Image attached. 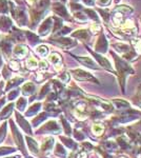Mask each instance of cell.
<instances>
[{"instance_id": "cell-1", "label": "cell", "mask_w": 141, "mask_h": 158, "mask_svg": "<svg viewBox=\"0 0 141 158\" xmlns=\"http://www.w3.org/2000/svg\"><path fill=\"white\" fill-rule=\"evenodd\" d=\"M112 55L114 56L115 62H116V65H117V70H118V72H119V74H120V77H121V78H120V81H121L122 85H123L125 75H127V74H130V73H134V71H133V69L131 68L130 65L125 62V61L120 59V58L118 57L116 54H114V53L112 52ZM121 82H120V83H121Z\"/></svg>"}, {"instance_id": "cell-2", "label": "cell", "mask_w": 141, "mask_h": 158, "mask_svg": "<svg viewBox=\"0 0 141 158\" xmlns=\"http://www.w3.org/2000/svg\"><path fill=\"white\" fill-rule=\"evenodd\" d=\"M53 22H54L53 17H48V18H45L43 20V22L40 24L39 29H38L39 35H41V36H47L48 33L51 32V30H52L53 24H54Z\"/></svg>"}, {"instance_id": "cell-3", "label": "cell", "mask_w": 141, "mask_h": 158, "mask_svg": "<svg viewBox=\"0 0 141 158\" xmlns=\"http://www.w3.org/2000/svg\"><path fill=\"white\" fill-rule=\"evenodd\" d=\"M72 73L74 74L75 78L78 79V80H91V81H94V82H98V80H97L96 78L93 77L91 74L85 72V71H83V70H79V69H77V70H72Z\"/></svg>"}, {"instance_id": "cell-4", "label": "cell", "mask_w": 141, "mask_h": 158, "mask_svg": "<svg viewBox=\"0 0 141 158\" xmlns=\"http://www.w3.org/2000/svg\"><path fill=\"white\" fill-rule=\"evenodd\" d=\"M107 48H109V43H107L106 38L103 34H101L97 40L96 44H95V51L98 53H106Z\"/></svg>"}, {"instance_id": "cell-5", "label": "cell", "mask_w": 141, "mask_h": 158, "mask_svg": "<svg viewBox=\"0 0 141 158\" xmlns=\"http://www.w3.org/2000/svg\"><path fill=\"white\" fill-rule=\"evenodd\" d=\"M53 11L55 14H57L58 16L62 17L64 19H70V15H68V12L66 10V7L63 6L62 3H59V2H55L53 4Z\"/></svg>"}, {"instance_id": "cell-6", "label": "cell", "mask_w": 141, "mask_h": 158, "mask_svg": "<svg viewBox=\"0 0 141 158\" xmlns=\"http://www.w3.org/2000/svg\"><path fill=\"white\" fill-rule=\"evenodd\" d=\"M54 43H56L57 45L61 48H72L74 45H76V42L71 38H59V39H54Z\"/></svg>"}, {"instance_id": "cell-7", "label": "cell", "mask_w": 141, "mask_h": 158, "mask_svg": "<svg viewBox=\"0 0 141 158\" xmlns=\"http://www.w3.org/2000/svg\"><path fill=\"white\" fill-rule=\"evenodd\" d=\"M27 48L25 45H22V44H19V45H16L13 50V54H14L15 57L17 58H23L25 57V55L27 54Z\"/></svg>"}, {"instance_id": "cell-8", "label": "cell", "mask_w": 141, "mask_h": 158, "mask_svg": "<svg viewBox=\"0 0 141 158\" xmlns=\"http://www.w3.org/2000/svg\"><path fill=\"white\" fill-rule=\"evenodd\" d=\"M75 58L79 61V62L82 63L83 65H85V67L94 69V70L97 69V64L94 62V60L92 59L91 57H77V56H75Z\"/></svg>"}, {"instance_id": "cell-9", "label": "cell", "mask_w": 141, "mask_h": 158, "mask_svg": "<svg viewBox=\"0 0 141 158\" xmlns=\"http://www.w3.org/2000/svg\"><path fill=\"white\" fill-rule=\"evenodd\" d=\"M12 25V20L6 16V15H2L0 17V30L6 31L10 29V27Z\"/></svg>"}, {"instance_id": "cell-10", "label": "cell", "mask_w": 141, "mask_h": 158, "mask_svg": "<svg viewBox=\"0 0 141 158\" xmlns=\"http://www.w3.org/2000/svg\"><path fill=\"white\" fill-rule=\"evenodd\" d=\"M93 55L95 56V58H96V59L99 61L100 65L104 67L106 69H107V70H111V71H112L111 62H110V61L107 60L106 58H104L103 56H101V55H99V54H95V53H93Z\"/></svg>"}, {"instance_id": "cell-11", "label": "cell", "mask_w": 141, "mask_h": 158, "mask_svg": "<svg viewBox=\"0 0 141 158\" xmlns=\"http://www.w3.org/2000/svg\"><path fill=\"white\" fill-rule=\"evenodd\" d=\"M72 36L78 38V39H81V40H89V32L86 30L76 31V32H74L73 34H72Z\"/></svg>"}, {"instance_id": "cell-12", "label": "cell", "mask_w": 141, "mask_h": 158, "mask_svg": "<svg viewBox=\"0 0 141 158\" xmlns=\"http://www.w3.org/2000/svg\"><path fill=\"white\" fill-rule=\"evenodd\" d=\"M85 13L88 14V18H92L94 20V21H96L97 23H100V18L98 16V14H97L96 12L94 11V10H91V9H86L85 10Z\"/></svg>"}, {"instance_id": "cell-13", "label": "cell", "mask_w": 141, "mask_h": 158, "mask_svg": "<svg viewBox=\"0 0 141 158\" xmlns=\"http://www.w3.org/2000/svg\"><path fill=\"white\" fill-rule=\"evenodd\" d=\"M9 13V2L6 0H0V14L6 15Z\"/></svg>"}, {"instance_id": "cell-14", "label": "cell", "mask_w": 141, "mask_h": 158, "mask_svg": "<svg viewBox=\"0 0 141 158\" xmlns=\"http://www.w3.org/2000/svg\"><path fill=\"white\" fill-rule=\"evenodd\" d=\"M48 60H50L53 64L58 65L59 62L61 61V56L59 55L58 53H52V54L50 55V57H48Z\"/></svg>"}, {"instance_id": "cell-15", "label": "cell", "mask_w": 141, "mask_h": 158, "mask_svg": "<svg viewBox=\"0 0 141 158\" xmlns=\"http://www.w3.org/2000/svg\"><path fill=\"white\" fill-rule=\"evenodd\" d=\"M37 67H38V62H37V60H36V58L30 57L29 59L27 60V68L29 69V70H35Z\"/></svg>"}, {"instance_id": "cell-16", "label": "cell", "mask_w": 141, "mask_h": 158, "mask_svg": "<svg viewBox=\"0 0 141 158\" xmlns=\"http://www.w3.org/2000/svg\"><path fill=\"white\" fill-rule=\"evenodd\" d=\"M36 53L41 57H45L48 54V49L45 45H39V47L36 48Z\"/></svg>"}, {"instance_id": "cell-17", "label": "cell", "mask_w": 141, "mask_h": 158, "mask_svg": "<svg viewBox=\"0 0 141 158\" xmlns=\"http://www.w3.org/2000/svg\"><path fill=\"white\" fill-rule=\"evenodd\" d=\"M115 48H119V49H117L119 52H121V53H127V52H130V45H127V44H124V43H116V44L114 45Z\"/></svg>"}, {"instance_id": "cell-18", "label": "cell", "mask_w": 141, "mask_h": 158, "mask_svg": "<svg viewBox=\"0 0 141 158\" xmlns=\"http://www.w3.org/2000/svg\"><path fill=\"white\" fill-rule=\"evenodd\" d=\"M74 17H75V18L78 20V21H80V22H84V21H86V20H88V16L82 14V13H80V12L75 13V14H74Z\"/></svg>"}, {"instance_id": "cell-19", "label": "cell", "mask_w": 141, "mask_h": 158, "mask_svg": "<svg viewBox=\"0 0 141 158\" xmlns=\"http://www.w3.org/2000/svg\"><path fill=\"white\" fill-rule=\"evenodd\" d=\"M114 102H115V104H116V106H117L118 109H120V108H127V106H129V103H127L126 101L120 100V99H116Z\"/></svg>"}, {"instance_id": "cell-20", "label": "cell", "mask_w": 141, "mask_h": 158, "mask_svg": "<svg viewBox=\"0 0 141 158\" xmlns=\"http://www.w3.org/2000/svg\"><path fill=\"white\" fill-rule=\"evenodd\" d=\"M111 2H112V0H97L96 1V3L98 4L99 6H110L111 4Z\"/></svg>"}, {"instance_id": "cell-21", "label": "cell", "mask_w": 141, "mask_h": 158, "mask_svg": "<svg viewBox=\"0 0 141 158\" xmlns=\"http://www.w3.org/2000/svg\"><path fill=\"white\" fill-rule=\"evenodd\" d=\"M133 44H134L136 51L141 54V39H135L134 41H133Z\"/></svg>"}, {"instance_id": "cell-22", "label": "cell", "mask_w": 141, "mask_h": 158, "mask_svg": "<svg viewBox=\"0 0 141 158\" xmlns=\"http://www.w3.org/2000/svg\"><path fill=\"white\" fill-rule=\"evenodd\" d=\"M10 68H11L12 70H14V71L19 70V63H18L17 61H15V60H11V61H10Z\"/></svg>"}, {"instance_id": "cell-23", "label": "cell", "mask_w": 141, "mask_h": 158, "mask_svg": "<svg viewBox=\"0 0 141 158\" xmlns=\"http://www.w3.org/2000/svg\"><path fill=\"white\" fill-rule=\"evenodd\" d=\"M93 131L95 132V133H97V134H101L102 131H103V128H102L101 126H99V124H94Z\"/></svg>"}, {"instance_id": "cell-24", "label": "cell", "mask_w": 141, "mask_h": 158, "mask_svg": "<svg viewBox=\"0 0 141 158\" xmlns=\"http://www.w3.org/2000/svg\"><path fill=\"white\" fill-rule=\"evenodd\" d=\"M99 13L101 14L102 18H103V19L107 22V20H109V18H110L109 12H107V11H103V10H99Z\"/></svg>"}, {"instance_id": "cell-25", "label": "cell", "mask_w": 141, "mask_h": 158, "mask_svg": "<svg viewBox=\"0 0 141 158\" xmlns=\"http://www.w3.org/2000/svg\"><path fill=\"white\" fill-rule=\"evenodd\" d=\"M83 3L88 6H93L95 3H96V0H82Z\"/></svg>"}, {"instance_id": "cell-26", "label": "cell", "mask_w": 141, "mask_h": 158, "mask_svg": "<svg viewBox=\"0 0 141 158\" xmlns=\"http://www.w3.org/2000/svg\"><path fill=\"white\" fill-rule=\"evenodd\" d=\"M39 67H40V69H42V70H47V69H48V63L45 62L44 60H43V61H40Z\"/></svg>"}, {"instance_id": "cell-27", "label": "cell", "mask_w": 141, "mask_h": 158, "mask_svg": "<svg viewBox=\"0 0 141 158\" xmlns=\"http://www.w3.org/2000/svg\"><path fill=\"white\" fill-rule=\"evenodd\" d=\"M37 1H38V0H27V2H29L30 4H32V6H33L34 3H36Z\"/></svg>"}, {"instance_id": "cell-28", "label": "cell", "mask_w": 141, "mask_h": 158, "mask_svg": "<svg viewBox=\"0 0 141 158\" xmlns=\"http://www.w3.org/2000/svg\"><path fill=\"white\" fill-rule=\"evenodd\" d=\"M72 1H73V2H76V1H78V0H72Z\"/></svg>"}, {"instance_id": "cell-29", "label": "cell", "mask_w": 141, "mask_h": 158, "mask_svg": "<svg viewBox=\"0 0 141 158\" xmlns=\"http://www.w3.org/2000/svg\"><path fill=\"white\" fill-rule=\"evenodd\" d=\"M61 1H62V2H65V1H66V0H61Z\"/></svg>"}]
</instances>
